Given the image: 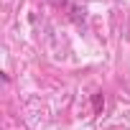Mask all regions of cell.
<instances>
[{"instance_id": "6da1fadb", "label": "cell", "mask_w": 130, "mask_h": 130, "mask_svg": "<svg viewBox=\"0 0 130 130\" xmlns=\"http://www.w3.org/2000/svg\"><path fill=\"white\" fill-rule=\"evenodd\" d=\"M102 105H105V102H102V97H100V94H97V97H94V110H100V107H102Z\"/></svg>"}, {"instance_id": "7a4b0ae2", "label": "cell", "mask_w": 130, "mask_h": 130, "mask_svg": "<svg viewBox=\"0 0 130 130\" xmlns=\"http://www.w3.org/2000/svg\"><path fill=\"white\" fill-rule=\"evenodd\" d=\"M48 3H54V5H61V3H67V0H48Z\"/></svg>"}]
</instances>
